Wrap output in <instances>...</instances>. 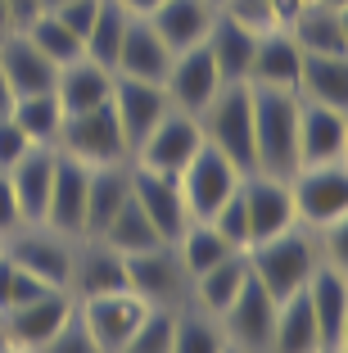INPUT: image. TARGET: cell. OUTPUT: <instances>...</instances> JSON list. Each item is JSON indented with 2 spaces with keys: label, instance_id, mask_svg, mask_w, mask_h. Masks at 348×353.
<instances>
[{
  "label": "cell",
  "instance_id": "cell-52",
  "mask_svg": "<svg viewBox=\"0 0 348 353\" xmlns=\"http://www.w3.org/2000/svg\"><path fill=\"white\" fill-rule=\"evenodd\" d=\"M312 353H344V349H312Z\"/></svg>",
  "mask_w": 348,
  "mask_h": 353
},
{
  "label": "cell",
  "instance_id": "cell-21",
  "mask_svg": "<svg viewBox=\"0 0 348 353\" xmlns=\"http://www.w3.org/2000/svg\"><path fill=\"white\" fill-rule=\"evenodd\" d=\"M258 32L254 23L236 19V14L217 10L213 28H208V54H213L217 73H222V82H249V63H254V50H258Z\"/></svg>",
  "mask_w": 348,
  "mask_h": 353
},
{
  "label": "cell",
  "instance_id": "cell-46",
  "mask_svg": "<svg viewBox=\"0 0 348 353\" xmlns=\"http://www.w3.org/2000/svg\"><path fill=\"white\" fill-rule=\"evenodd\" d=\"M118 5H123L127 14H150V10H158L163 0H118Z\"/></svg>",
  "mask_w": 348,
  "mask_h": 353
},
{
  "label": "cell",
  "instance_id": "cell-45",
  "mask_svg": "<svg viewBox=\"0 0 348 353\" xmlns=\"http://www.w3.org/2000/svg\"><path fill=\"white\" fill-rule=\"evenodd\" d=\"M5 5H10L14 28H23L28 19H37V14H41V0H5Z\"/></svg>",
  "mask_w": 348,
  "mask_h": 353
},
{
  "label": "cell",
  "instance_id": "cell-14",
  "mask_svg": "<svg viewBox=\"0 0 348 353\" xmlns=\"http://www.w3.org/2000/svg\"><path fill=\"white\" fill-rule=\"evenodd\" d=\"M222 73H217L213 54H208V46H190V50H176L172 63H167L163 73V91L167 100H172V109H181V114H204L208 100H213L217 91H222Z\"/></svg>",
  "mask_w": 348,
  "mask_h": 353
},
{
  "label": "cell",
  "instance_id": "cell-39",
  "mask_svg": "<svg viewBox=\"0 0 348 353\" xmlns=\"http://www.w3.org/2000/svg\"><path fill=\"white\" fill-rule=\"evenodd\" d=\"M172 331H176V308H150L132 335H127L123 353H172Z\"/></svg>",
  "mask_w": 348,
  "mask_h": 353
},
{
  "label": "cell",
  "instance_id": "cell-25",
  "mask_svg": "<svg viewBox=\"0 0 348 353\" xmlns=\"http://www.w3.org/2000/svg\"><path fill=\"white\" fill-rule=\"evenodd\" d=\"M150 19V28L163 37L167 50H190V46H204L208 41V28H213L217 10L208 5V0H163L158 10L145 14Z\"/></svg>",
  "mask_w": 348,
  "mask_h": 353
},
{
  "label": "cell",
  "instance_id": "cell-4",
  "mask_svg": "<svg viewBox=\"0 0 348 353\" xmlns=\"http://www.w3.org/2000/svg\"><path fill=\"white\" fill-rule=\"evenodd\" d=\"M5 254L19 263L28 276H37L50 290H68L72 294V263H77V240L50 227H19L0 240Z\"/></svg>",
  "mask_w": 348,
  "mask_h": 353
},
{
  "label": "cell",
  "instance_id": "cell-26",
  "mask_svg": "<svg viewBox=\"0 0 348 353\" xmlns=\"http://www.w3.org/2000/svg\"><path fill=\"white\" fill-rule=\"evenodd\" d=\"M298 63H303V50L294 46V37H289L285 28H263V32H258L254 63H249V82H254V86H280V91H294Z\"/></svg>",
  "mask_w": 348,
  "mask_h": 353
},
{
  "label": "cell",
  "instance_id": "cell-47",
  "mask_svg": "<svg viewBox=\"0 0 348 353\" xmlns=\"http://www.w3.org/2000/svg\"><path fill=\"white\" fill-rule=\"evenodd\" d=\"M10 109H14V91H10V82L0 77V123L10 118Z\"/></svg>",
  "mask_w": 348,
  "mask_h": 353
},
{
  "label": "cell",
  "instance_id": "cell-8",
  "mask_svg": "<svg viewBox=\"0 0 348 353\" xmlns=\"http://www.w3.org/2000/svg\"><path fill=\"white\" fill-rule=\"evenodd\" d=\"M199 150H204V127H199V118L181 114V109H167V114L154 123V132L136 145V154L127 159V163H141V168H150V172L181 176V168L190 163Z\"/></svg>",
  "mask_w": 348,
  "mask_h": 353
},
{
  "label": "cell",
  "instance_id": "cell-10",
  "mask_svg": "<svg viewBox=\"0 0 348 353\" xmlns=\"http://www.w3.org/2000/svg\"><path fill=\"white\" fill-rule=\"evenodd\" d=\"M72 308H77V299H72L68 290H45V294H37V299H28V303H14V308L0 312V340L37 353L72 317Z\"/></svg>",
  "mask_w": 348,
  "mask_h": 353
},
{
  "label": "cell",
  "instance_id": "cell-49",
  "mask_svg": "<svg viewBox=\"0 0 348 353\" xmlns=\"http://www.w3.org/2000/svg\"><path fill=\"white\" fill-rule=\"evenodd\" d=\"M0 353H28V349H19V344H10V340H0Z\"/></svg>",
  "mask_w": 348,
  "mask_h": 353
},
{
  "label": "cell",
  "instance_id": "cell-35",
  "mask_svg": "<svg viewBox=\"0 0 348 353\" xmlns=\"http://www.w3.org/2000/svg\"><path fill=\"white\" fill-rule=\"evenodd\" d=\"M172 250H176V259H181L185 276H199L204 268L222 263L226 254H240V250H231V245L222 240V231H217L213 222H190V227L172 240Z\"/></svg>",
  "mask_w": 348,
  "mask_h": 353
},
{
  "label": "cell",
  "instance_id": "cell-13",
  "mask_svg": "<svg viewBox=\"0 0 348 353\" xmlns=\"http://www.w3.org/2000/svg\"><path fill=\"white\" fill-rule=\"evenodd\" d=\"M226 344L240 353H272V326H276V299L258 285L254 276L245 281V290L236 294V303L217 317Z\"/></svg>",
  "mask_w": 348,
  "mask_h": 353
},
{
  "label": "cell",
  "instance_id": "cell-43",
  "mask_svg": "<svg viewBox=\"0 0 348 353\" xmlns=\"http://www.w3.org/2000/svg\"><path fill=\"white\" fill-rule=\"evenodd\" d=\"M28 150H32L28 132H23L14 118H5V123H0V172H10V168L28 154Z\"/></svg>",
  "mask_w": 348,
  "mask_h": 353
},
{
  "label": "cell",
  "instance_id": "cell-15",
  "mask_svg": "<svg viewBox=\"0 0 348 353\" xmlns=\"http://www.w3.org/2000/svg\"><path fill=\"white\" fill-rule=\"evenodd\" d=\"M132 172V199L141 204V213L154 222V231L163 236V245H172L185 227H190V213H185V199H181V181L167 172H150L141 163H127Z\"/></svg>",
  "mask_w": 348,
  "mask_h": 353
},
{
  "label": "cell",
  "instance_id": "cell-17",
  "mask_svg": "<svg viewBox=\"0 0 348 353\" xmlns=\"http://www.w3.org/2000/svg\"><path fill=\"white\" fill-rule=\"evenodd\" d=\"M86 186H91V168H86L82 159L59 154V150H54V181H50V204H45V222H41V227L82 240Z\"/></svg>",
  "mask_w": 348,
  "mask_h": 353
},
{
  "label": "cell",
  "instance_id": "cell-34",
  "mask_svg": "<svg viewBox=\"0 0 348 353\" xmlns=\"http://www.w3.org/2000/svg\"><path fill=\"white\" fill-rule=\"evenodd\" d=\"M100 240L109 245L113 254H145V250H154V245H163V236L154 231V222L141 213V204H136L132 195H127V204L113 213V222L100 231Z\"/></svg>",
  "mask_w": 348,
  "mask_h": 353
},
{
  "label": "cell",
  "instance_id": "cell-18",
  "mask_svg": "<svg viewBox=\"0 0 348 353\" xmlns=\"http://www.w3.org/2000/svg\"><path fill=\"white\" fill-rule=\"evenodd\" d=\"M303 294H307L312 317H317L321 349H344V335H348V272L317 263V272H312L307 285H303Z\"/></svg>",
  "mask_w": 348,
  "mask_h": 353
},
{
  "label": "cell",
  "instance_id": "cell-38",
  "mask_svg": "<svg viewBox=\"0 0 348 353\" xmlns=\"http://www.w3.org/2000/svg\"><path fill=\"white\" fill-rule=\"evenodd\" d=\"M172 353H226V335L217 317L208 312H190L185 317L176 308V331H172Z\"/></svg>",
  "mask_w": 348,
  "mask_h": 353
},
{
  "label": "cell",
  "instance_id": "cell-36",
  "mask_svg": "<svg viewBox=\"0 0 348 353\" xmlns=\"http://www.w3.org/2000/svg\"><path fill=\"white\" fill-rule=\"evenodd\" d=\"M123 28H127V10L118 5V0H104L100 14H95V23H91V32H86V41H82V54L113 73L118 46H123Z\"/></svg>",
  "mask_w": 348,
  "mask_h": 353
},
{
  "label": "cell",
  "instance_id": "cell-11",
  "mask_svg": "<svg viewBox=\"0 0 348 353\" xmlns=\"http://www.w3.org/2000/svg\"><path fill=\"white\" fill-rule=\"evenodd\" d=\"M240 208H245L249 245H258V240H272V236H280V231H289V227L298 222L285 176L249 172L245 181H240Z\"/></svg>",
  "mask_w": 348,
  "mask_h": 353
},
{
  "label": "cell",
  "instance_id": "cell-19",
  "mask_svg": "<svg viewBox=\"0 0 348 353\" xmlns=\"http://www.w3.org/2000/svg\"><path fill=\"white\" fill-rule=\"evenodd\" d=\"M167 63H172V50H167L163 37L150 28V19H145V14H127L113 77H136V82H158V86H163Z\"/></svg>",
  "mask_w": 348,
  "mask_h": 353
},
{
  "label": "cell",
  "instance_id": "cell-24",
  "mask_svg": "<svg viewBox=\"0 0 348 353\" xmlns=\"http://www.w3.org/2000/svg\"><path fill=\"white\" fill-rule=\"evenodd\" d=\"M50 181H54V145H32L28 154L10 168V186H14V199H19L23 227H41L45 222Z\"/></svg>",
  "mask_w": 348,
  "mask_h": 353
},
{
  "label": "cell",
  "instance_id": "cell-28",
  "mask_svg": "<svg viewBox=\"0 0 348 353\" xmlns=\"http://www.w3.org/2000/svg\"><path fill=\"white\" fill-rule=\"evenodd\" d=\"M54 95H59L63 114H86V109H100V104H109V95H113V73L82 54V59L63 63L59 73H54Z\"/></svg>",
  "mask_w": 348,
  "mask_h": 353
},
{
  "label": "cell",
  "instance_id": "cell-33",
  "mask_svg": "<svg viewBox=\"0 0 348 353\" xmlns=\"http://www.w3.org/2000/svg\"><path fill=\"white\" fill-rule=\"evenodd\" d=\"M10 118L28 132L32 145H54V136L63 127V104L54 91H37V95H14Z\"/></svg>",
  "mask_w": 348,
  "mask_h": 353
},
{
  "label": "cell",
  "instance_id": "cell-27",
  "mask_svg": "<svg viewBox=\"0 0 348 353\" xmlns=\"http://www.w3.org/2000/svg\"><path fill=\"white\" fill-rule=\"evenodd\" d=\"M294 95L303 104L348 109V54H303Z\"/></svg>",
  "mask_w": 348,
  "mask_h": 353
},
{
  "label": "cell",
  "instance_id": "cell-9",
  "mask_svg": "<svg viewBox=\"0 0 348 353\" xmlns=\"http://www.w3.org/2000/svg\"><path fill=\"white\" fill-rule=\"evenodd\" d=\"M123 268H127V290H136L150 308H176L181 294L190 290V276H185L172 245H154L145 254H127Z\"/></svg>",
  "mask_w": 348,
  "mask_h": 353
},
{
  "label": "cell",
  "instance_id": "cell-53",
  "mask_svg": "<svg viewBox=\"0 0 348 353\" xmlns=\"http://www.w3.org/2000/svg\"><path fill=\"white\" fill-rule=\"evenodd\" d=\"M208 5H213V10H222V0H208Z\"/></svg>",
  "mask_w": 348,
  "mask_h": 353
},
{
  "label": "cell",
  "instance_id": "cell-23",
  "mask_svg": "<svg viewBox=\"0 0 348 353\" xmlns=\"http://www.w3.org/2000/svg\"><path fill=\"white\" fill-rule=\"evenodd\" d=\"M289 37L303 54H348V10H330L321 0H303L289 19Z\"/></svg>",
  "mask_w": 348,
  "mask_h": 353
},
{
  "label": "cell",
  "instance_id": "cell-40",
  "mask_svg": "<svg viewBox=\"0 0 348 353\" xmlns=\"http://www.w3.org/2000/svg\"><path fill=\"white\" fill-rule=\"evenodd\" d=\"M307 231H312L317 259L326 263V268H344V272H348V218L321 222V227H307Z\"/></svg>",
  "mask_w": 348,
  "mask_h": 353
},
{
  "label": "cell",
  "instance_id": "cell-37",
  "mask_svg": "<svg viewBox=\"0 0 348 353\" xmlns=\"http://www.w3.org/2000/svg\"><path fill=\"white\" fill-rule=\"evenodd\" d=\"M23 32H28V41L37 46V50L54 63V68H63V63H72V59H82V41H77V37H72V32L63 28L50 10H41L37 19H28V23H23Z\"/></svg>",
  "mask_w": 348,
  "mask_h": 353
},
{
  "label": "cell",
  "instance_id": "cell-50",
  "mask_svg": "<svg viewBox=\"0 0 348 353\" xmlns=\"http://www.w3.org/2000/svg\"><path fill=\"white\" fill-rule=\"evenodd\" d=\"M321 5H330V10H348V0H321Z\"/></svg>",
  "mask_w": 348,
  "mask_h": 353
},
{
  "label": "cell",
  "instance_id": "cell-6",
  "mask_svg": "<svg viewBox=\"0 0 348 353\" xmlns=\"http://www.w3.org/2000/svg\"><path fill=\"white\" fill-rule=\"evenodd\" d=\"M54 150L59 154L82 159L86 168H104V163H127V141L123 127L113 118V104L100 109H86V114H63V127L54 136Z\"/></svg>",
  "mask_w": 348,
  "mask_h": 353
},
{
  "label": "cell",
  "instance_id": "cell-20",
  "mask_svg": "<svg viewBox=\"0 0 348 353\" xmlns=\"http://www.w3.org/2000/svg\"><path fill=\"white\" fill-rule=\"evenodd\" d=\"M348 159V109L298 100V168Z\"/></svg>",
  "mask_w": 348,
  "mask_h": 353
},
{
  "label": "cell",
  "instance_id": "cell-51",
  "mask_svg": "<svg viewBox=\"0 0 348 353\" xmlns=\"http://www.w3.org/2000/svg\"><path fill=\"white\" fill-rule=\"evenodd\" d=\"M54 5H63V0H41V10H54Z\"/></svg>",
  "mask_w": 348,
  "mask_h": 353
},
{
  "label": "cell",
  "instance_id": "cell-7",
  "mask_svg": "<svg viewBox=\"0 0 348 353\" xmlns=\"http://www.w3.org/2000/svg\"><path fill=\"white\" fill-rule=\"evenodd\" d=\"M176 181H181V199H185L190 222H208L217 208H222L226 199L240 190L245 172H240L231 159L217 154V150L204 141V150H199V154L181 168V176H176Z\"/></svg>",
  "mask_w": 348,
  "mask_h": 353
},
{
  "label": "cell",
  "instance_id": "cell-31",
  "mask_svg": "<svg viewBox=\"0 0 348 353\" xmlns=\"http://www.w3.org/2000/svg\"><path fill=\"white\" fill-rule=\"evenodd\" d=\"M245 281H249V259L245 254H226L222 263L204 268L199 276H190V294H195L199 312L222 317V312L236 303V294L245 290Z\"/></svg>",
  "mask_w": 348,
  "mask_h": 353
},
{
  "label": "cell",
  "instance_id": "cell-3",
  "mask_svg": "<svg viewBox=\"0 0 348 353\" xmlns=\"http://www.w3.org/2000/svg\"><path fill=\"white\" fill-rule=\"evenodd\" d=\"M204 141L226 154L240 172H258V154H254V104H249V82H226L222 91L208 100V109L199 114Z\"/></svg>",
  "mask_w": 348,
  "mask_h": 353
},
{
  "label": "cell",
  "instance_id": "cell-16",
  "mask_svg": "<svg viewBox=\"0 0 348 353\" xmlns=\"http://www.w3.org/2000/svg\"><path fill=\"white\" fill-rule=\"evenodd\" d=\"M113 118H118V127H123V141H127V154H136V145H141L145 136L154 132V123L172 109V100H167V91L158 82H136V77H113Z\"/></svg>",
  "mask_w": 348,
  "mask_h": 353
},
{
  "label": "cell",
  "instance_id": "cell-5",
  "mask_svg": "<svg viewBox=\"0 0 348 353\" xmlns=\"http://www.w3.org/2000/svg\"><path fill=\"white\" fill-rule=\"evenodd\" d=\"M289 199H294L298 227H321V222L348 218V163H303L289 176Z\"/></svg>",
  "mask_w": 348,
  "mask_h": 353
},
{
  "label": "cell",
  "instance_id": "cell-44",
  "mask_svg": "<svg viewBox=\"0 0 348 353\" xmlns=\"http://www.w3.org/2000/svg\"><path fill=\"white\" fill-rule=\"evenodd\" d=\"M23 227V213H19V199H14V186H10V172H0V240L10 231Z\"/></svg>",
  "mask_w": 348,
  "mask_h": 353
},
{
  "label": "cell",
  "instance_id": "cell-1",
  "mask_svg": "<svg viewBox=\"0 0 348 353\" xmlns=\"http://www.w3.org/2000/svg\"><path fill=\"white\" fill-rule=\"evenodd\" d=\"M249 104H254V154L258 172L267 176H294L298 168V95L280 86H254L249 82Z\"/></svg>",
  "mask_w": 348,
  "mask_h": 353
},
{
  "label": "cell",
  "instance_id": "cell-54",
  "mask_svg": "<svg viewBox=\"0 0 348 353\" xmlns=\"http://www.w3.org/2000/svg\"><path fill=\"white\" fill-rule=\"evenodd\" d=\"M226 353H240V349H231V344H226Z\"/></svg>",
  "mask_w": 348,
  "mask_h": 353
},
{
  "label": "cell",
  "instance_id": "cell-42",
  "mask_svg": "<svg viewBox=\"0 0 348 353\" xmlns=\"http://www.w3.org/2000/svg\"><path fill=\"white\" fill-rule=\"evenodd\" d=\"M100 5H104V0H63V5H54L50 14L72 32V37H77V41H86V32H91V23H95V14H100Z\"/></svg>",
  "mask_w": 348,
  "mask_h": 353
},
{
  "label": "cell",
  "instance_id": "cell-29",
  "mask_svg": "<svg viewBox=\"0 0 348 353\" xmlns=\"http://www.w3.org/2000/svg\"><path fill=\"white\" fill-rule=\"evenodd\" d=\"M132 195V172L127 163H104L91 168V186H86V218H82V240H100V231L113 222V213Z\"/></svg>",
  "mask_w": 348,
  "mask_h": 353
},
{
  "label": "cell",
  "instance_id": "cell-22",
  "mask_svg": "<svg viewBox=\"0 0 348 353\" xmlns=\"http://www.w3.org/2000/svg\"><path fill=\"white\" fill-rule=\"evenodd\" d=\"M54 68L37 46L28 41V32L14 28L0 37V77L10 82L14 95H37V91H54Z\"/></svg>",
  "mask_w": 348,
  "mask_h": 353
},
{
  "label": "cell",
  "instance_id": "cell-41",
  "mask_svg": "<svg viewBox=\"0 0 348 353\" xmlns=\"http://www.w3.org/2000/svg\"><path fill=\"white\" fill-rule=\"evenodd\" d=\"M37 353H104V349L91 340V331L82 326V317H77V308H72V317H68V322H63Z\"/></svg>",
  "mask_w": 348,
  "mask_h": 353
},
{
  "label": "cell",
  "instance_id": "cell-30",
  "mask_svg": "<svg viewBox=\"0 0 348 353\" xmlns=\"http://www.w3.org/2000/svg\"><path fill=\"white\" fill-rule=\"evenodd\" d=\"M127 290V268L123 254H113L104 240H82L77 263H72V299H91V294Z\"/></svg>",
  "mask_w": 348,
  "mask_h": 353
},
{
  "label": "cell",
  "instance_id": "cell-48",
  "mask_svg": "<svg viewBox=\"0 0 348 353\" xmlns=\"http://www.w3.org/2000/svg\"><path fill=\"white\" fill-rule=\"evenodd\" d=\"M5 32H14V19H10V5L0 0V37H5Z\"/></svg>",
  "mask_w": 348,
  "mask_h": 353
},
{
  "label": "cell",
  "instance_id": "cell-12",
  "mask_svg": "<svg viewBox=\"0 0 348 353\" xmlns=\"http://www.w3.org/2000/svg\"><path fill=\"white\" fill-rule=\"evenodd\" d=\"M150 312V303L136 290H109V294H91V299H77V317L91 331V340L104 353H123L127 335L141 326V317Z\"/></svg>",
  "mask_w": 348,
  "mask_h": 353
},
{
  "label": "cell",
  "instance_id": "cell-32",
  "mask_svg": "<svg viewBox=\"0 0 348 353\" xmlns=\"http://www.w3.org/2000/svg\"><path fill=\"white\" fill-rule=\"evenodd\" d=\"M321 349L317 317L307 308V294H289L276 303V326H272V353H312Z\"/></svg>",
  "mask_w": 348,
  "mask_h": 353
},
{
  "label": "cell",
  "instance_id": "cell-2",
  "mask_svg": "<svg viewBox=\"0 0 348 353\" xmlns=\"http://www.w3.org/2000/svg\"><path fill=\"white\" fill-rule=\"evenodd\" d=\"M245 259H249V276H254L276 303L303 290L307 276H312L317 263H321L317 259V245H312V231L298 227V222L289 231H280V236H272V240L249 245Z\"/></svg>",
  "mask_w": 348,
  "mask_h": 353
}]
</instances>
